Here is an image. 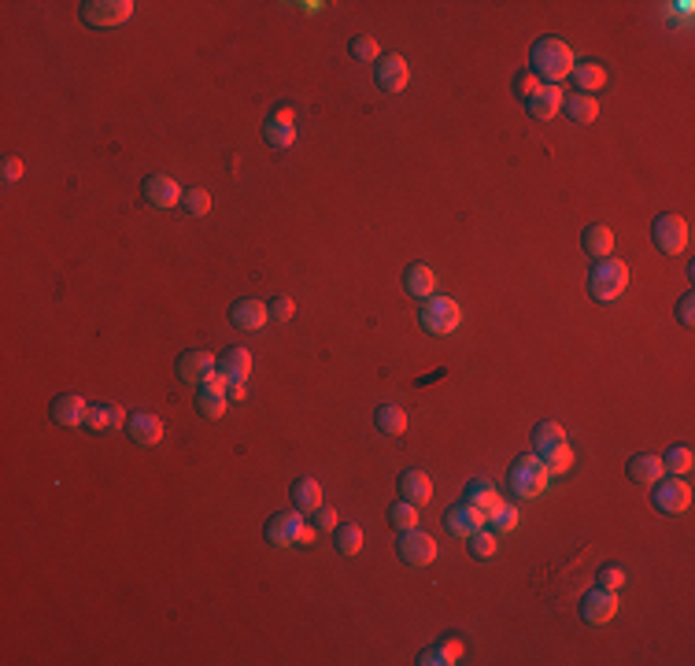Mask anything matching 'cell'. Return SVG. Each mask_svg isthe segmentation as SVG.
Segmentation results:
<instances>
[{
  "instance_id": "obj_16",
  "label": "cell",
  "mask_w": 695,
  "mask_h": 666,
  "mask_svg": "<svg viewBox=\"0 0 695 666\" xmlns=\"http://www.w3.org/2000/svg\"><path fill=\"white\" fill-rule=\"evenodd\" d=\"M263 137L274 148H292L296 144V111L289 104H282L274 115L263 122Z\"/></svg>"
},
{
  "instance_id": "obj_2",
  "label": "cell",
  "mask_w": 695,
  "mask_h": 666,
  "mask_svg": "<svg viewBox=\"0 0 695 666\" xmlns=\"http://www.w3.org/2000/svg\"><path fill=\"white\" fill-rule=\"evenodd\" d=\"M552 485V474L548 466H544L540 456H518L507 471V489L514 500H536L544 489Z\"/></svg>"
},
{
  "instance_id": "obj_5",
  "label": "cell",
  "mask_w": 695,
  "mask_h": 666,
  "mask_svg": "<svg viewBox=\"0 0 695 666\" xmlns=\"http://www.w3.org/2000/svg\"><path fill=\"white\" fill-rule=\"evenodd\" d=\"M130 15H134V0H86V4H78V19L96 30L122 27Z\"/></svg>"
},
{
  "instance_id": "obj_39",
  "label": "cell",
  "mask_w": 695,
  "mask_h": 666,
  "mask_svg": "<svg viewBox=\"0 0 695 666\" xmlns=\"http://www.w3.org/2000/svg\"><path fill=\"white\" fill-rule=\"evenodd\" d=\"M182 208H185L192 218H204V215L211 211V196H208L204 189H185V196H182Z\"/></svg>"
},
{
  "instance_id": "obj_1",
  "label": "cell",
  "mask_w": 695,
  "mask_h": 666,
  "mask_svg": "<svg viewBox=\"0 0 695 666\" xmlns=\"http://www.w3.org/2000/svg\"><path fill=\"white\" fill-rule=\"evenodd\" d=\"M574 53H569V45L555 34H544L533 41L529 48V70L540 78V86H559L562 78H569V70H574Z\"/></svg>"
},
{
  "instance_id": "obj_15",
  "label": "cell",
  "mask_w": 695,
  "mask_h": 666,
  "mask_svg": "<svg viewBox=\"0 0 695 666\" xmlns=\"http://www.w3.org/2000/svg\"><path fill=\"white\" fill-rule=\"evenodd\" d=\"M215 356L211 352H204V349H192V352H182L178 356V378L182 382H189V385H200V382H208L211 374H215Z\"/></svg>"
},
{
  "instance_id": "obj_48",
  "label": "cell",
  "mask_w": 695,
  "mask_h": 666,
  "mask_svg": "<svg viewBox=\"0 0 695 666\" xmlns=\"http://www.w3.org/2000/svg\"><path fill=\"white\" fill-rule=\"evenodd\" d=\"M248 397V392H244V385H226V400H233V404H241Z\"/></svg>"
},
{
  "instance_id": "obj_34",
  "label": "cell",
  "mask_w": 695,
  "mask_h": 666,
  "mask_svg": "<svg viewBox=\"0 0 695 666\" xmlns=\"http://www.w3.org/2000/svg\"><path fill=\"white\" fill-rule=\"evenodd\" d=\"M333 545H337L340 555H359V548H363V526H359V522H344V526H337V530H333Z\"/></svg>"
},
{
  "instance_id": "obj_30",
  "label": "cell",
  "mask_w": 695,
  "mask_h": 666,
  "mask_svg": "<svg viewBox=\"0 0 695 666\" xmlns=\"http://www.w3.org/2000/svg\"><path fill=\"white\" fill-rule=\"evenodd\" d=\"M562 111L569 122H577V127H588L600 115V104H595V96L588 93H574V96H562Z\"/></svg>"
},
{
  "instance_id": "obj_23",
  "label": "cell",
  "mask_w": 695,
  "mask_h": 666,
  "mask_svg": "<svg viewBox=\"0 0 695 666\" xmlns=\"http://www.w3.org/2000/svg\"><path fill=\"white\" fill-rule=\"evenodd\" d=\"M581 249H585L592 259H607V256H614V230L603 226V222H592V226L581 230Z\"/></svg>"
},
{
  "instance_id": "obj_8",
  "label": "cell",
  "mask_w": 695,
  "mask_h": 666,
  "mask_svg": "<svg viewBox=\"0 0 695 666\" xmlns=\"http://www.w3.org/2000/svg\"><path fill=\"white\" fill-rule=\"evenodd\" d=\"M651 241H655V249L662 256H677L688 249V222L681 215H658L655 218V226H651Z\"/></svg>"
},
{
  "instance_id": "obj_47",
  "label": "cell",
  "mask_w": 695,
  "mask_h": 666,
  "mask_svg": "<svg viewBox=\"0 0 695 666\" xmlns=\"http://www.w3.org/2000/svg\"><path fill=\"white\" fill-rule=\"evenodd\" d=\"M0 178H4V182H19V178H22V163H19L15 156H8L4 167H0Z\"/></svg>"
},
{
  "instance_id": "obj_32",
  "label": "cell",
  "mask_w": 695,
  "mask_h": 666,
  "mask_svg": "<svg viewBox=\"0 0 695 666\" xmlns=\"http://www.w3.org/2000/svg\"><path fill=\"white\" fill-rule=\"evenodd\" d=\"M466 504H474L478 511H485V514H492L495 507L503 504V497L495 492V485L492 481H485V478H474L466 485Z\"/></svg>"
},
{
  "instance_id": "obj_43",
  "label": "cell",
  "mask_w": 695,
  "mask_h": 666,
  "mask_svg": "<svg viewBox=\"0 0 695 666\" xmlns=\"http://www.w3.org/2000/svg\"><path fill=\"white\" fill-rule=\"evenodd\" d=\"M266 308H270V318H274V323H289V318L296 315V300H292V296H278V300H270Z\"/></svg>"
},
{
  "instance_id": "obj_25",
  "label": "cell",
  "mask_w": 695,
  "mask_h": 666,
  "mask_svg": "<svg viewBox=\"0 0 695 666\" xmlns=\"http://www.w3.org/2000/svg\"><path fill=\"white\" fill-rule=\"evenodd\" d=\"M526 111L533 119H555V111H562V89L559 86H540L526 101Z\"/></svg>"
},
{
  "instance_id": "obj_33",
  "label": "cell",
  "mask_w": 695,
  "mask_h": 666,
  "mask_svg": "<svg viewBox=\"0 0 695 666\" xmlns=\"http://www.w3.org/2000/svg\"><path fill=\"white\" fill-rule=\"evenodd\" d=\"M374 426L381 433H388V437H400V433H407V411L396 407V404H381L374 411Z\"/></svg>"
},
{
  "instance_id": "obj_20",
  "label": "cell",
  "mask_w": 695,
  "mask_h": 666,
  "mask_svg": "<svg viewBox=\"0 0 695 666\" xmlns=\"http://www.w3.org/2000/svg\"><path fill=\"white\" fill-rule=\"evenodd\" d=\"M404 292L414 296V300H429V296H437V270L426 267V263H411L404 270Z\"/></svg>"
},
{
  "instance_id": "obj_13",
  "label": "cell",
  "mask_w": 695,
  "mask_h": 666,
  "mask_svg": "<svg viewBox=\"0 0 695 666\" xmlns=\"http://www.w3.org/2000/svg\"><path fill=\"white\" fill-rule=\"evenodd\" d=\"M48 415H53L56 426H63V430H78V426H86V418H89V404L78 397V392H63V397L53 400Z\"/></svg>"
},
{
  "instance_id": "obj_40",
  "label": "cell",
  "mask_w": 695,
  "mask_h": 666,
  "mask_svg": "<svg viewBox=\"0 0 695 666\" xmlns=\"http://www.w3.org/2000/svg\"><path fill=\"white\" fill-rule=\"evenodd\" d=\"M378 41L374 37H366V34H359V37H352V60H359V63H378Z\"/></svg>"
},
{
  "instance_id": "obj_11",
  "label": "cell",
  "mask_w": 695,
  "mask_h": 666,
  "mask_svg": "<svg viewBox=\"0 0 695 666\" xmlns=\"http://www.w3.org/2000/svg\"><path fill=\"white\" fill-rule=\"evenodd\" d=\"M307 522H304V514L300 511H278L274 518L266 522V540L274 548H289V545H300V537H304Z\"/></svg>"
},
{
  "instance_id": "obj_3",
  "label": "cell",
  "mask_w": 695,
  "mask_h": 666,
  "mask_svg": "<svg viewBox=\"0 0 695 666\" xmlns=\"http://www.w3.org/2000/svg\"><path fill=\"white\" fill-rule=\"evenodd\" d=\"M626 285H629V267L617 256L595 259V267L588 270V292H592V300H600V304H614L617 296L626 292Z\"/></svg>"
},
{
  "instance_id": "obj_26",
  "label": "cell",
  "mask_w": 695,
  "mask_h": 666,
  "mask_svg": "<svg viewBox=\"0 0 695 666\" xmlns=\"http://www.w3.org/2000/svg\"><path fill=\"white\" fill-rule=\"evenodd\" d=\"M626 474H629V481H636V485H655V481L666 474V466H662V459H658V456L640 452V456H633V459H629Z\"/></svg>"
},
{
  "instance_id": "obj_17",
  "label": "cell",
  "mask_w": 695,
  "mask_h": 666,
  "mask_svg": "<svg viewBox=\"0 0 695 666\" xmlns=\"http://www.w3.org/2000/svg\"><path fill=\"white\" fill-rule=\"evenodd\" d=\"M196 411L204 418H222V411H226V378L211 374L208 382L196 385Z\"/></svg>"
},
{
  "instance_id": "obj_18",
  "label": "cell",
  "mask_w": 695,
  "mask_h": 666,
  "mask_svg": "<svg viewBox=\"0 0 695 666\" xmlns=\"http://www.w3.org/2000/svg\"><path fill=\"white\" fill-rule=\"evenodd\" d=\"M485 522H488V514L485 511H478L474 504H455V507H448V514H444V526H448V533H455V537H470V533H478V530H485Z\"/></svg>"
},
{
  "instance_id": "obj_9",
  "label": "cell",
  "mask_w": 695,
  "mask_h": 666,
  "mask_svg": "<svg viewBox=\"0 0 695 666\" xmlns=\"http://www.w3.org/2000/svg\"><path fill=\"white\" fill-rule=\"evenodd\" d=\"M407 82H411V67H407V60H404L400 53H381L378 63H374V86H378L381 93L392 96V93H404Z\"/></svg>"
},
{
  "instance_id": "obj_28",
  "label": "cell",
  "mask_w": 695,
  "mask_h": 666,
  "mask_svg": "<svg viewBox=\"0 0 695 666\" xmlns=\"http://www.w3.org/2000/svg\"><path fill=\"white\" fill-rule=\"evenodd\" d=\"M396 485H400V497L418 504V507L429 504V497H433V481H429V474H421V471H404Z\"/></svg>"
},
{
  "instance_id": "obj_14",
  "label": "cell",
  "mask_w": 695,
  "mask_h": 666,
  "mask_svg": "<svg viewBox=\"0 0 695 666\" xmlns=\"http://www.w3.org/2000/svg\"><path fill=\"white\" fill-rule=\"evenodd\" d=\"M270 318V308L263 300H252V296H244L230 308V326H237L241 333H259Z\"/></svg>"
},
{
  "instance_id": "obj_22",
  "label": "cell",
  "mask_w": 695,
  "mask_h": 666,
  "mask_svg": "<svg viewBox=\"0 0 695 666\" xmlns=\"http://www.w3.org/2000/svg\"><path fill=\"white\" fill-rule=\"evenodd\" d=\"M127 433H130V440L134 444H159L163 440V423H159V415H152V411H137V415H130L127 418Z\"/></svg>"
},
{
  "instance_id": "obj_37",
  "label": "cell",
  "mask_w": 695,
  "mask_h": 666,
  "mask_svg": "<svg viewBox=\"0 0 695 666\" xmlns=\"http://www.w3.org/2000/svg\"><path fill=\"white\" fill-rule=\"evenodd\" d=\"M470 552H474V559H492L495 548H500V540H495L492 530H478V533H470Z\"/></svg>"
},
{
  "instance_id": "obj_46",
  "label": "cell",
  "mask_w": 695,
  "mask_h": 666,
  "mask_svg": "<svg viewBox=\"0 0 695 666\" xmlns=\"http://www.w3.org/2000/svg\"><path fill=\"white\" fill-rule=\"evenodd\" d=\"M315 526H318V530H337V526H340V522H337V511L322 504V507L315 511Z\"/></svg>"
},
{
  "instance_id": "obj_27",
  "label": "cell",
  "mask_w": 695,
  "mask_h": 666,
  "mask_svg": "<svg viewBox=\"0 0 695 666\" xmlns=\"http://www.w3.org/2000/svg\"><path fill=\"white\" fill-rule=\"evenodd\" d=\"M569 78H574L577 93H595V89H603L607 86V67L603 63H595V60H585V63H574V70H569Z\"/></svg>"
},
{
  "instance_id": "obj_4",
  "label": "cell",
  "mask_w": 695,
  "mask_h": 666,
  "mask_svg": "<svg viewBox=\"0 0 695 666\" xmlns=\"http://www.w3.org/2000/svg\"><path fill=\"white\" fill-rule=\"evenodd\" d=\"M418 323H421V330L433 333V337H448L462 323V308L452 300V296H429V300L421 304V311H418Z\"/></svg>"
},
{
  "instance_id": "obj_12",
  "label": "cell",
  "mask_w": 695,
  "mask_h": 666,
  "mask_svg": "<svg viewBox=\"0 0 695 666\" xmlns=\"http://www.w3.org/2000/svg\"><path fill=\"white\" fill-rule=\"evenodd\" d=\"M141 193H144V201L152 204V208H159V211L178 208L182 196H185V189L174 182L170 175H148V178L141 182Z\"/></svg>"
},
{
  "instance_id": "obj_45",
  "label": "cell",
  "mask_w": 695,
  "mask_h": 666,
  "mask_svg": "<svg viewBox=\"0 0 695 666\" xmlns=\"http://www.w3.org/2000/svg\"><path fill=\"white\" fill-rule=\"evenodd\" d=\"M677 323H681L684 330L695 326V292H684L681 300H677Z\"/></svg>"
},
{
  "instance_id": "obj_29",
  "label": "cell",
  "mask_w": 695,
  "mask_h": 666,
  "mask_svg": "<svg viewBox=\"0 0 695 666\" xmlns=\"http://www.w3.org/2000/svg\"><path fill=\"white\" fill-rule=\"evenodd\" d=\"M86 426L96 430V433H104V430H119V426H127V411H122L119 404H89V418H86Z\"/></svg>"
},
{
  "instance_id": "obj_42",
  "label": "cell",
  "mask_w": 695,
  "mask_h": 666,
  "mask_svg": "<svg viewBox=\"0 0 695 666\" xmlns=\"http://www.w3.org/2000/svg\"><path fill=\"white\" fill-rule=\"evenodd\" d=\"M544 466H548L552 478H555V474H566L569 466H574V452H569V444H566V448H559V452H552L548 459H544Z\"/></svg>"
},
{
  "instance_id": "obj_19",
  "label": "cell",
  "mask_w": 695,
  "mask_h": 666,
  "mask_svg": "<svg viewBox=\"0 0 695 666\" xmlns=\"http://www.w3.org/2000/svg\"><path fill=\"white\" fill-rule=\"evenodd\" d=\"M215 374L226 378V385H244V378L252 374V352L248 349H226L215 363Z\"/></svg>"
},
{
  "instance_id": "obj_6",
  "label": "cell",
  "mask_w": 695,
  "mask_h": 666,
  "mask_svg": "<svg viewBox=\"0 0 695 666\" xmlns=\"http://www.w3.org/2000/svg\"><path fill=\"white\" fill-rule=\"evenodd\" d=\"M396 555L407 566H429V563H437V540L429 533H421L418 526L400 530L396 533Z\"/></svg>"
},
{
  "instance_id": "obj_44",
  "label": "cell",
  "mask_w": 695,
  "mask_h": 666,
  "mask_svg": "<svg viewBox=\"0 0 695 666\" xmlns=\"http://www.w3.org/2000/svg\"><path fill=\"white\" fill-rule=\"evenodd\" d=\"M600 585L617 592V588L626 585V571H622V566H617V563H607V566H600Z\"/></svg>"
},
{
  "instance_id": "obj_36",
  "label": "cell",
  "mask_w": 695,
  "mask_h": 666,
  "mask_svg": "<svg viewBox=\"0 0 695 666\" xmlns=\"http://www.w3.org/2000/svg\"><path fill=\"white\" fill-rule=\"evenodd\" d=\"M388 522L396 526V530H411V526H418V504H411V500H396L392 507H388Z\"/></svg>"
},
{
  "instance_id": "obj_7",
  "label": "cell",
  "mask_w": 695,
  "mask_h": 666,
  "mask_svg": "<svg viewBox=\"0 0 695 666\" xmlns=\"http://www.w3.org/2000/svg\"><path fill=\"white\" fill-rule=\"evenodd\" d=\"M651 504H655V511H662V514H684L688 507H691V489H688V481H681L677 474H662L655 485H651Z\"/></svg>"
},
{
  "instance_id": "obj_38",
  "label": "cell",
  "mask_w": 695,
  "mask_h": 666,
  "mask_svg": "<svg viewBox=\"0 0 695 666\" xmlns=\"http://www.w3.org/2000/svg\"><path fill=\"white\" fill-rule=\"evenodd\" d=\"M488 522H492V533L500 537V533H511L518 526V507L514 504H500L492 514H488Z\"/></svg>"
},
{
  "instance_id": "obj_21",
  "label": "cell",
  "mask_w": 695,
  "mask_h": 666,
  "mask_svg": "<svg viewBox=\"0 0 695 666\" xmlns=\"http://www.w3.org/2000/svg\"><path fill=\"white\" fill-rule=\"evenodd\" d=\"M462 655H466V645H462L459 637H440L437 645H429L414 662H418V666H452V662H459Z\"/></svg>"
},
{
  "instance_id": "obj_10",
  "label": "cell",
  "mask_w": 695,
  "mask_h": 666,
  "mask_svg": "<svg viewBox=\"0 0 695 666\" xmlns=\"http://www.w3.org/2000/svg\"><path fill=\"white\" fill-rule=\"evenodd\" d=\"M577 611H581V619L588 626H607L614 614H617V592L595 585L592 592H585V596H581V607Z\"/></svg>"
},
{
  "instance_id": "obj_41",
  "label": "cell",
  "mask_w": 695,
  "mask_h": 666,
  "mask_svg": "<svg viewBox=\"0 0 695 666\" xmlns=\"http://www.w3.org/2000/svg\"><path fill=\"white\" fill-rule=\"evenodd\" d=\"M536 89H540V78H536L533 70H518V74H514V96H518L521 104H526Z\"/></svg>"
},
{
  "instance_id": "obj_31",
  "label": "cell",
  "mask_w": 695,
  "mask_h": 666,
  "mask_svg": "<svg viewBox=\"0 0 695 666\" xmlns=\"http://www.w3.org/2000/svg\"><path fill=\"white\" fill-rule=\"evenodd\" d=\"M292 507L300 511V514H315L322 507V485L315 478H300V481H292Z\"/></svg>"
},
{
  "instance_id": "obj_35",
  "label": "cell",
  "mask_w": 695,
  "mask_h": 666,
  "mask_svg": "<svg viewBox=\"0 0 695 666\" xmlns=\"http://www.w3.org/2000/svg\"><path fill=\"white\" fill-rule=\"evenodd\" d=\"M662 459V466L669 474H677V478H684V474H691V448H684V444H674V448H666V456H658Z\"/></svg>"
},
{
  "instance_id": "obj_24",
  "label": "cell",
  "mask_w": 695,
  "mask_h": 666,
  "mask_svg": "<svg viewBox=\"0 0 695 666\" xmlns=\"http://www.w3.org/2000/svg\"><path fill=\"white\" fill-rule=\"evenodd\" d=\"M559 448H566V430H562V423H555V418H548V423H536V430H533V452L540 459H548Z\"/></svg>"
}]
</instances>
